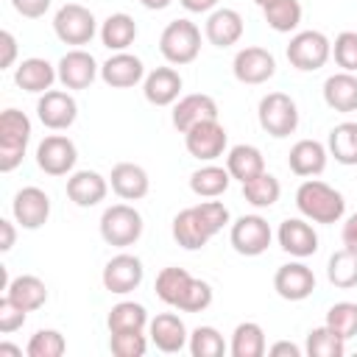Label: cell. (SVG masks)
Here are the masks:
<instances>
[{
  "mask_svg": "<svg viewBox=\"0 0 357 357\" xmlns=\"http://www.w3.org/2000/svg\"><path fill=\"white\" fill-rule=\"evenodd\" d=\"M296 206H298L301 218H307L312 223H337L346 212V198L340 190L329 187L326 181L307 178L296 190Z\"/></svg>",
  "mask_w": 357,
  "mask_h": 357,
  "instance_id": "cell-2",
  "label": "cell"
},
{
  "mask_svg": "<svg viewBox=\"0 0 357 357\" xmlns=\"http://www.w3.org/2000/svg\"><path fill=\"white\" fill-rule=\"evenodd\" d=\"M134 39H137V22H134L131 14L117 11V14H109V17L100 22V42H103L109 50H114V53L128 50V47L134 45Z\"/></svg>",
  "mask_w": 357,
  "mask_h": 357,
  "instance_id": "cell-31",
  "label": "cell"
},
{
  "mask_svg": "<svg viewBox=\"0 0 357 357\" xmlns=\"http://www.w3.org/2000/svg\"><path fill=\"white\" fill-rule=\"evenodd\" d=\"M254 3H257L259 8H265V6H268V3H273V0H254Z\"/></svg>",
  "mask_w": 357,
  "mask_h": 357,
  "instance_id": "cell-56",
  "label": "cell"
},
{
  "mask_svg": "<svg viewBox=\"0 0 357 357\" xmlns=\"http://www.w3.org/2000/svg\"><path fill=\"white\" fill-rule=\"evenodd\" d=\"M243 31H245V22H243L240 11H234V8H215V11H209L206 25H204V36L215 47L237 45L243 39Z\"/></svg>",
  "mask_w": 357,
  "mask_h": 357,
  "instance_id": "cell-22",
  "label": "cell"
},
{
  "mask_svg": "<svg viewBox=\"0 0 357 357\" xmlns=\"http://www.w3.org/2000/svg\"><path fill=\"white\" fill-rule=\"evenodd\" d=\"M28 142H31L28 114L20 109H6L0 114V173H11L22 165Z\"/></svg>",
  "mask_w": 357,
  "mask_h": 357,
  "instance_id": "cell-3",
  "label": "cell"
},
{
  "mask_svg": "<svg viewBox=\"0 0 357 357\" xmlns=\"http://www.w3.org/2000/svg\"><path fill=\"white\" fill-rule=\"evenodd\" d=\"M324 100L329 109L340 112V114H349V112H357V75L354 73H335L324 81Z\"/></svg>",
  "mask_w": 357,
  "mask_h": 357,
  "instance_id": "cell-28",
  "label": "cell"
},
{
  "mask_svg": "<svg viewBox=\"0 0 357 357\" xmlns=\"http://www.w3.org/2000/svg\"><path fill=\"white\" fill-rule=\"evenodd\" d=\"M0 47H3V59H0V70H8L17 59V39L11 31H0Z\"/></svg>",
  "mask_w": 357,
  "mask_h": 357,
  "instance_id": "cell-49",
  "label": "cell"
},
{
  "mask_svg": "<svg viewBox=\"0 0 357 357\" xmlns=\"http://www.w3.org/2000/svg\"><path fill=\"white\" fill-rule=\"evenodd\" d=\"M14 11L25 20H39L45 17V11L50 8V0H11Z\"/></svg>",
  "mask_w": 357,
  "mask_h": 357,
  "instance_id": "cell-48",
  "label": "cell"
},
{
  "mask_svg": "<svg viewBox=\"0 0 357 357\" xmlns=\"http://www.w3.org/2000/svg\"><path fill=\"white\" fill-rule=\"evenodd\" d=\"M145 8H151V11H162V8H167L173 0H139Z\"/></svg>",
  "mask_w": 357,
  "mask_h": 357,
  "instance_id": "cell-54",
  "label": "cell"
},
{
  "mask_svg": "<svg viewBox=\"0 0 357 357\" xmlns=\"http://www.w3.org/2000/svg\"><path fill=\"white\" fill-rule=\"evenodd\" d=\"M257 117L262 131L276 139H284L298 128V106L284 92H268L257 106Z\"/></svg>",
  "mask_w": 357,
  "mask_h": 357,
  "instance_id": "cell-6",
  "label": "cell"
},
{
  "mask_svg": "<svg viewBox=\"0 0 357 357\" xmlns=\"http://www.w3.org/2000/svg\"><path fill=\"white\" fill-rule=\"evenodd\" d=\"M53 81H59V73L56 67L47 61V59H39V56H31V59H22L14 70V84L25 92H33V95H42L53 86Z\"/></svg>",
  "mask_w": 357,
  "mask_h": 357,
  "instance_id": "cell-25",
  "label": "cell"
},
{
  "mask_svg": "<svg viewBox=\"0 0 357 357\" xmlns=\"http://www.w3.org/2000/svg\"><path fill=\"white\" fill-rule=\"evenodd\" d=\"M53 31H56V36L64 45L81 47V45H89L92 36L98 33V20H95V14L86 6H81V3H64L56 11V17H53Z\"/></svg>",
  "mask_w": 357,
  "mask_h": 357,
  "instance_id": "cell-7",
  "label": "cell"
},
{
  "mask_svg": "<svg viewBox=\"0 0 357 357\" xmlns=\"http://www.w3.org/2000/svg\"><path fill=\"white\" fill-rule=\"evenodd\" d=\"M0 354H17V357H22V349L20 346H11V343H0Z\"/></svg>",
  "mask_w": 357,
  "mask_h": 357,
  "instance_id": "cell-55",
  "label": "cell"
},
{
  "mask_svg": "<svg viewBox=\"0 0 357 357\" xmlns=\"http://www.w3.org/2000/svg\"><path fill=\"white\" fill-rule=\"evenodd\" d=\"M273 290L284 301H304L315 290V273L304 262H287L273 273Z\"/></svg>",
  "mask_w": 357,
  "mask_h": 357,
  "instance_id": "cell-17",
  "label": "cell"
},
{
  "mask_svg": "<svg viewBox=\"0 0 357 357\" xmlns=\"http://www.w3.org/2000/svg\"><path fill=\"white\" fill-rule=\"evenodd\" d=\"M0 231H3V243H0V251H11V248H14V240H17L14 223H11L8 218H0Z\"/></svg>",
  "mask_w": 357,
  "mask_h": 357,
  "instance_id": "cell-52",
  "label": "cell"
},
{
  "mask_svg": "<svg viewBox=\"0 0 357 357\" xmlns=\"http://www.w3.org/2000/svg\"><path fill=\"white\" fill-rule=\"evenodd\" d=\"M78 162V148L64 134H50L36 145V165L47 176H67Z\"/></svg>",
  "mask_w": 357,
  "mask_h": 357,
  "instance_id": "cell-11",
  "label": "cell"
},
{
  "mask_svg": "<svg viewBox=\"0 0 357 357\" xmlns=\"http://www.w3.org/2000/svg\"><path fill=\"white\" fill-rule=\"evenodd\" d=\"M204 120H218V103L212 95L204 92H190L184 98H178L173 103V126L184 134L192 126L204 123Z\"/></svg>",
  "mask_w": 357,
  "mask_h": 357,
  "instance_id": "cell-21",
  "label": "cell"
},
{
  "mask_svg": "<svg viewBox=\"0 0 357 357\" xmlns=\"http://www.w3.org/2000/svg\"><path fill=\"white\" fill-rule=\"evenodd\" d=\"M304 351L310 357H343L346 354V340L324 324V326H315V329L307 332Z\"/></svg>",
  "mask_w": 357,
  "mask_h": 357,
  "instance_id": "cell-40",
  "label": "cell"
},
{
  "mask_svg": "<svg viewBox=\"0 0 357 357\" xmlns=\"http://www.w3.org/2000/svg\"><path fill=\"white\" fill-rule=\"evenodd\" d=\"M335 64L346 73H357V31H343L332 42Z\"/></svg>",
  "mask_w": 357,
  "mask_h": 357,
  "instance_id": "cell-45",
  "label": "cell"
},
{
  "mask_svg": "<svg viewBox=\"0 0 357 357\" xmlns=\"http://www.w3.org/2000/svg\"><path fill=\"white\" fill-rule=\"evenodd\" d=\"M142 215L128 204H112L100 215V237L114 248L134 245L142 237Z\"/></svg>",
  "mask_w": 357,
  "mask_h": 357,
  "instance_id": "cell-5",
  "label": "cell"
},
{
  "mask_svg": "<svg viewBox=\"0 0 357 357\" xmlns=\"http://www.w3.org/2000/svg\"><path fill=\"white\" fill-rule=\"evenodd\" d=\"M231 73L240 84H265L268 78H273L276 73V59L271 50L265 47H257V45H248L243 50L234 53V61H231Z\"/></svg>",
  "mask_w": 357,
  "mask_h": 357,
  "instance_id": "cell-12",
  "label": "cell"
},
{
  "mask_svg": "<svg viewBox=\"0 0 357 357\" xmlns=\"http://www.w3.org/2000/svg\"><path fill=\"white\" fill-rule=\"evenodd\" d=\"M190 14H206V11H215L220 0H178Z\"/></svg>",
  "mask_w": 357,
  "mask_h": 357,
  "instance_id": "cell-51",
  "label": "cell"
},
{
  "mask_svg": "<svg viewBox=\"0 0 357 357\" xmlns=\"http://www.w3.org/2000/svg\"><path fill=\"white\" fill-rule=\"evenodd\" d=\"M326 326L337 332L343 340L357 335V304L354 301H337L326 310Z\"/></svg>",
  "mask_w": 357,
  "mask_h": 357,
  "instance_id": "cell-43",
  "label": "cell"
},
{
  "mask_svg": "<svg viewBox=\"0 0 357 357\" xmlns=\"http://www.w3.org/2000/svg\"><path fill=\"white\" fill-rule=\"evenodd\" d=\"M229 184H231V173L220 165H212V162L192 170V176H190V190L198 198H218L229 190Z\"/></svg>",
  "mask_w": 357,
  "mask_h": 357,
  "instance_id": "cell-33",
  "label": "cell"
},
{
  "mask_svg": "<svg viewBox=\"0 0 357 357\" xmlns=\"http://www.w3.org/2000/svg\"><path fill=\"white\" fill-rule=\"evenodd\" d=\"M229 240H231V248L243 257H259L268 251L271 240H273V231H271V223L262 218V215H243L231 223L229 229Z\"/></svg>",
  "mask_w": 357,
  "mask_h": 357,
  "instance_id": "cell-9",
  "label": "cell"
},
{
  "mask_svg": "<svg viewBox=\"0 0 357 357\" xmlns=\"http://www.w3.org/2000/svg\"><path fill=\"white\" fill-rule=\"evenodd\" d=\"M332 56V42L321 31H298L290 36L287 45V61L301 70V73H315L321 70Z\"/></svg>",
  "mask_w": 357,
  "mask_h": 357,
  "instance_id": "cell-8",
  "label": "cell"
},
{
  "mask_svg": "<svg viewBox=\"0 0 357 357\" xmlns=\"http://www.w3.org/2000/svg\"><path fill=\"white\" fill-rule=\"evenodd\" d=\"M36 117L45 128L50 131H64L75 123L78 117V103L70 92L64 89H47L42 92V98L36 100Z\"/></svg>",
  "mask_w": 357,
  "mask_h": 357,
  "instance_id": "cell-13",
  "label": "cell"
},
{
  "mask_svg": "<svg viewBox=\"0 0 357 357\" xmlns=\"http://www.w3.org/2000/svg\"><path fill=\"white\" fill-rule=\"evenodd\" d=\"M279 195H282V184H279V178L271 176L268 170L243 184V198H245L251 206H257V209L273 206V204L279 201Z\"/></svg>",
  "mask_w": 357,
  "mask_h": 357,
  "instance_id": "cell-37",
  "label": "cell"
},
{
  "mask_svg": "<svg viewBox=\"0 0 357 357\" xmlns=\"http://www.w3.org/2000/svg\"><path fill=\"white\" fill-rule=\"evenodd\" d=\"M268 28H273L276 33H290L298 28L301 22V3L298 0H273L262 8Z\"/></svg>",
  "mask_w": 357,
  "mask_h": 357,
  "instance_id": "cell-39",
  "label": "cell"
},
{
  "mask_svg": "<svg viewBox=\"0 0 357 357\" xmlns=\"http://www.w3.org/2000/svg\"><path fill=\"white\" fill-rule=\"evenodd\" d=\"M226 145H229V134L218 120H204L190 131H184V148L198 162H215L218 156H223Z\"/></svg>",
  "mask_w": 357,
  "mask_h": 357,
  "instance_id": "cell-10",
  "label": "cell"
},
{
  "mask_svg": "<svg viewBox=\"0 0 357 357\" xmlns=\"http://www.w3.org/2000/svg\"><path fill=\"white\" fill-rule=\"evenodd\" d=\"M326 151L335 156V162L340 165H357V123L354 120H343L329 131V142Z\"/></svg>",
  "mask_w": 357,
  "mask_h": 357,
  "instance_id": "cell-35",
  "label": "cell"
},
{
  "mask_svg": "<svg viewBox=\"0 0 357 357\" xmlns=\"http://www.w3.org/2000/svg\"><path fill=\"white\" fill-rule=\"evenodd\" d=\"M109 349L114 357H142L148 349L145 332H112Z\"/></svg>",
  "mask_w": 357,
  "mask_h": 357,
  "instance_id": "cell-44",
  "label": "cell"
},
{
  "mask_svg": "<svg viewBox=\"0 0 357 357\" xmlns=\"http://www.w3.org/2000/svg\"><path fill=\"white\" fill-rule=\"evenodd\" d=\"M6 296H8L14 304H20L25 312H33V310L45 307V301H47V287H45V282H42L39 276L22 273V276H14V279L8 282Z\"/></svg>",
  "mask_w": 357,
  "mask_h": 357,
  "instance_id": "cell-30",
  "label": "cell"
},
{
  "mask_svg": "<svg viewBox=\"0 0 357 357\" xmlns=\"http://www.w3.org/2000/svg\"><path fill=\"white\" fill-rule=\"evenodd\" d=\"M340 240H343L346 248L357 251V212H351V215L346 218V223H343V229H340Z\"/></svg>",
  "mask_w": 357,
  "mask_h": 357,
  "instance_id": "cell-50",
  "label": "cell"
},
{
  "mask_svg": "<svg viewBox=\"0 0 357 357\" xmlns=\"http://www.w3.org/2000/svg\"><path fill=\"white\" fill-rule=\"evenodd\" d=\"M276 240H279V248L287 251L296 259L312 257L318 251V234L307 223V218H287V220H282L279 231H276Z\"/></svg>",
  "mask_w": 357,
  "mask_h": 357,
  "instance_id": "cell-19",
  "label": "cell"
},
{
  "mask_svg": "<svg viewBox=\"0 0 357 357\" xmlns=\"http://www.w3.org/2000/svg\"><path fill=\"white\" fill-rule=\"evenodd\" d=\"M326 279L340 290L357 287V251H351L346 245L340 251H335L326 265Z\"/></svg>",
  "mask_w": 357,
  "mask_h": 357,
  "instance_id": "cell-38",
  "label": "cell"
},
{
  "mask_svg": "<svg viewBox=\"0 0 357 357\" xmlns=\"http://www.w3.org/2000/svg\"><path fill=\"white\" fill-rule=\"evenodd\" d=\"M100 78L112 89H128V86H137L139 81H145V64L139 56L120 50V53H112L100 64Z\"/></svg>",
  "mask_w": 357,
  "mask_h": 357,
  "instance_id": "cell-18",
  "label": "cell"
},
{
  "mask_svg": "<svg viewBox=\"0 0 357 357\" xmlns=\"http://www.w3.org/2000/svg\"><path fill=\"white\" fill-rule=\"evenodd\" d=\"M56 73H59V81H61L64 89H86L100 75V67H98L92 53L75 47V50H67L59 59Z\"/></svg>",
  "mask_w": 357,
  "mask_h": 357,
  "instance_id": "cell-15",
  "label": "cell"
},
{
  "mask_svg": "<svg viewBox=\"0 0 357 357\" xmlns=\"http://www.w3.org/2000/svg\"><path fill=\"white\" fill-rule=\"evenodd\" d=\"M142 276H145V268H142V259L137 254H117L106 262L100 279H103V287L114 296H126L131 290H137L142 284Z\"/></svg>",
  "mask_w": 357,
  "mask_h": 357,
  "instance_id": "cell-14",
  "label": "cell"
},
{
  "mask_svg": "<svg viewBox=\"0 0 357 357\" xmlns=\"http://www.w3.org/2000/svg\"><path fill=\"white\" fill-rule=\"evenodd\" d=\"M109 184H112L114 195H120L123 201H139L151 190V178H148L145 167H139L134 162H117L112 167Z\"/></svg>",
  "mask_w": 357,
  "mask_h": 357,
  "instance_id": "cell-24",
  "label": "cell"
},
{
  "mask_svg": "<svg viewBox=\"0 0 357 357\" xmlns=\"http://www.w3.org/2000/svg\"><path fill=\"white\" fill-rule=\"evenodd\" d=\"M226 170L231 173V178H237L240 184L257 178L259 173H265V156L257 145H234L226 153Z\"/></svg>",
  "mask_w": 357,
  "mask_h": 357,
  "instance_id": "cell-29",
  "label": "cell"
},
{
  "mask_svg": "<svg viewBox=\"0 0 357 357\" xmlns=\"http://www.w3.org/2000/svg\"><path fill=\"white\" fill-rule=\"evenodd\" d=\"M190 282H192V276H190L184 268H176V265L162 268V271L156 273V284H153L156 298L165 301L167 307H178V301L184 298Z\"/></svg>",
  "mask_w": 357,
  "mask_h": 357,
  "instance_id": "cell-34",
  "label": "cell"
},
{
  "mask_svg": "<svg viewBox=\"0 0 357 357\" xmlns=\"http://www.w3.org/2000/svg\"><path fill=\"white\" fill-rule=\"evenodd\" d=\"M192 357H223L229 351L223 335L215 326H195L190 332V343H187Z\"/></svg>",
  "mask_w": 357,
  "mask_h": 357,
  "instance_id": "cell-41",
  "label": "cell"
},
{
  "mask_svg": "<svg viewBox=\"0 0 357 357\" xmlns=\"http://www.w3.org/2000/svg\"><path fill=\"white\" fill-rule=\"evenodd\" d=\"M229 220H231V215H229V206L223 201H201L195 206L181 209L173 218V240L187 251H198Z\"/></svg>",
  "mask_w": 357,
  "mask_h": 357,
  "instance_id": "cell-1",
  "label": "cell"
},
{
  "mask_svg": "<svg viewBox=\"0 0 357 357\" xmlns=\"http://www.w3.org/2000/svg\"><path fill=\"white\" fill-rule=\"evenodd\" d=\"M159 53L165 56L167 64H176V67L195 61L201 53V28L190 20L167 22L159 36Z\"/></svg>",
  "mask_w": 357,
  "mask_h": 357,
  "instance_id": "cell-4",
  "label": "cell"
},
{
  "mask_svg": "<svg viewBox=\"0 0 357 357\" xmlns=\"http://www.w3.org/2000/svg\"><path fill=\"white\" fill-rule=\"evenodd\" d=\"M148 337L151 343L165 351V354H178L181 349H187L190 343V332L184 326V321L176 312H159L156 318H151L148 324Z\"/></svg>",
  "mask_w": 357,
  "mask_h": 357,
  "instance_id": "cell-20",
  "label": "cell"
},
{
  "mask_svg": "<svg viewBox=\"0 0 357 357\" xmlns=\"http://www.w3.org/2000/svg\"><path fill=\"white\" fill-rule=\"evenodd\" d=\"M67 351V340L59 329H39L31 335L25 354L28 357H61Z\"/></svg>",
  "mask_w": 357,
  "mask_h": 357,
  "instance_id": "cell-42",
  "label": "cell"
},
{
  "mask_svg": "<svg viewBox=\"0 0 357 357\" xmlns=\"http://www.w3.org/2000/svg\"><path fill=\"white\" fill-rule=\"evenodd\" d=\"M25 318H28V312H25L20 304H14L8 296L0 298V332H3V335L17 332V329L25 324Z\"/></svg>",
  "mask_w": 357,
  "mask_h": 357,
  "instance_id": "cell-47",
  "label": "cell"
},
{
  "mask_svg": "<svg viewBox=\"0 0 357 357\" xmlns=\"http://www.w3.org/2000/svg\"><path fill=\"white\" fill-rule=\"evenodd\" d=\"M11 215L22 229H42L50 218V195L39 187H22L11 201Z\"/></svg>",
  "mask_w": 357,
  "mask_h": 357,
  "instance_id": "cell-16",
  "label": "cell"
},
{
  "mask_svg": "<svg viewBox=\"0 0 357 357\" xmlns=\"http://www.w3.org/2000/svg\"><path fill=\"white\" fill-rule=\"evenodd\" d=\"M109 192V181L98 173V170H75L70 178H67V198L75 204V206H95L106 198Z\"/></svg>",
  "mask_w": 357,
  "mask_h": 357,
  "instance_id": "cell-27",
  "label": "cell"
},
{
  "mask_svg": "<svg viewBox=\"0 0 357 357\" xmlns=\"http://www.w3.org/2000/svg\"><path fill=\"white\" fill-rule=\"evenodd\" d=\"M268 354H273V357H279V354H287V357H301V349H298L296 343H290V340H276L273 346H268Z\"/></svg>",
  "mask_w": 357,
  "mask_h": 357,
  "instance_id": "cell-53",
  "label": "cell"
},
{
  "mask_svg": "<svg viewBox=\"0 0 357 357\" xmlns=\"http://www.w3.org/2000/svg\"><path fill=\"white\" fill-rule=\"evenodd\" d=\"M265 351H268V343H265V329L259 324L243 321L234 326L231 343H229L231 357H262Z\"/></svg>",
  "mask_w": 357,
  "mask_h": 357,
  "instance_id": "cell-32",
  "label": "cell"
},
{
  "mask_svg": "<svg viewBox=\"0 0 357 357\" xmlns=\"http://www.w3.org/2000/svg\"><path fill=\"white\" fill-rule=\"evenodd\" d=\"M181 75L173 67H156L142 81V95L153 106H173L181 95Z\"/></svg>",
  "mask_w": 357,
  "mask_h": 357,
  "instance_id": "cell-23",
  "label": "cell"
},
{
  "mask_svg": "<svg viewBox=\"0 0 357 357\" xmlns=\"http://www.w3.org/2000/svg\"><path fill=\"white\" fill-rule=\"evenodd\" d=\"M326 156H329V151L318 139H298L287 153V165L296 176L312 178L326 170Z\"/></svg>",
  "mask_w": 357,
  "mask_h": 357,
  "instance_id": "cell-26",
  "label": "cell"
},
{
  "mask_svg": "<svg viewBox=\"0 0 357 357\" xmlns=\"http://www.w3.org/2000/svg\"><path fill=\"white\" fill-rule=\"evenodd\" d=\"M148 310L137 301H120L109 310V318H106V326L109 332H145L148 326Z\"/></svg>",
  "mask_w": 357,
  "mask_h": 357,
  "instance_id": "cell-36",
  "label": "cell"
},
{
  "mask_svg": "<svg viewBox=\"0 0 357 357\" xmlns=\"http://www.w3.org/2000/svg\"><path fill=\"white\" fill-rule=\"evenodd\" d=\"M209 304H212V284L192 276V282H190L184 298L178 301V310H181V312H204Z\"/></svg>",
  "mask_w": 357,
  "mask_h": 357,
  "instance_id": "cell-46",
  "label": "cell"
}]
</instances>
